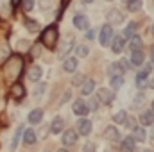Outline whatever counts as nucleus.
I'll use <instances>...</instances> for the list:
<instances>
[{
  "mask_svg": "<svg viewBox=\"0 0 154 152\" xmlns=\"http://www.w3.org/2000/svg\"><path fill=\"white\" fill-rule=\"evenodd\" d=\"M97 99H99L100 102H104V104H111L113 99H115V93H113L111 90H108V88H100V90L97 91Z\"/></svg>",
  "mask_w": 154,
  "mask_h": 152,
  "instance_id": "7ed1b4c3",
  "label": "nucleus"
},
{
  "mask_svg": "<svg viewBox=\"0 0 154 152\" xmlns=\"http://www.w3.org/2000/svg\"><path fill=\"white\" fill-rule=\"evenodd\" d=\"M133 140H138V141H143L145 140V131L140 129V127H134V138Z\"/></svg>",
  "mask_w": 154,
  "mask_h": 152,
  "instance_id": "c85d7f7f",
  "label": "nucleus"
},
{
  "mask_svg": "<svg viewBox=\"0 0 154 152\" xmlns=\"http://www.w3.org/2000/svg\"><path fill=\"white\" fill-rule=\"evenodd\" d=\"M74 113L79 114V116L88 114V106L84 104V100H75V102H74Z\"/></svg>",
  "mask_w": 154,
  "mask_h": 152,
  "instance_id": "9b49d317",
  "label": "nucleus"
},
{
  "mask_svg": "<svg viewBox=\"0 0 154 152\" xmlns=\"http://www.w3.org/2000/svg\"><path fill=\"white\" fill-rule=\"evenodd\" d=\"M63 143L65 145H75L77 143V132L75 131H72V129H68V131H65L63 132Z\"/></svg>",
  "mask_w": 154,
  "mask_h": 152,
  "instance_id": "423d86ee",
  "label": "nucleus"
},
{
  "mask_svg": "<svg viewBox=\"0 0 154 152\" xmlns=\"http://www.w3.org/2000/svg\"><path fill=\"white\" fill-rule=\"evenodd\" d=\"M72 82H74V84H82V82H84V79H82L81 75H77V77H74V81H72Z\"/></svg>",
  "mask_w": 154,
  "mask_h": 152,
  "instance_id": "c9c22d12",
  "label": "nucleus"
},
{
  "mask_svg": "<svg viewBox=\"0 0 154 152\" xmlns=\"http://www.w3.org/2000/svg\"><path fill=\"white\" fill-rule=\"evenodd\" d=\"M41 118H43V111H41V109H34V111L29 113V122H31V123H39Z\"/></svg>",
  "mask_w": 154,
  "mask_h": 152,
  "instance_id": "a211bd4d",
  "label": "nucleus"
},
{
  "mask_svg": "<svg viewBox=\"0 0 154 152\" xmlns=\"http://www.w3.org/2000/svg\"><path fill=\"white\" fill-rule=\"evenodd\" d=\"M127 9L133 11V13L140 11L142 9V0H127Z\"/></svg>",
  "mask_w": 154,
  "mask_h": 152,
  "instance_id": "4be33fe9",
  "label": "nucleus"
},
{
  "mask_svg": "<svg viewBox=\"0 0 154 152\" xmlns=\"http://www.w3.org/2000/svg\"><path fill=\"white\" fill-rule=\"evenodd\" d=\"M113 120H115L116 123H125L127 122V113L125 111H118V113L113 114Z\"/></svg>",
  "mask_w": 154,
  "mask_h": 152,
  "instance_id": "a878e982",
  "label": "nucleus"
},
{
  "mask_svg": "<svg viewBox=\"0 0 154 152\" xmlns=\"http://www.w3.org/2000/svg\"><path fill=\"white\" fill-rule=\"evenodd\" d=\"M91 129H93V125H91V122H90V120H86V118H81V120L77 122V132H79V134H82V136H88V134L91 132Z\"/></svg>",
  "mask_w": 154,
  "mask_h": 152,
  "instance_id": "20e7f679",
  "label": "nucleus"
},
{
  "mask_svg": "<svg viewBox=\"0 0 154 152\" xmlns=\"http://www.w3.org/2000/svg\"><path fill=\"white\" fill-rule=\"evenodd\" d=\"M129 47H131V50H142V39L138 38V36H133Z\"/></svg>",
  "mask_w": 154,
  "mask_h": 152,
  "instance_id": "393cba45",
  "label": "nucleus"
},
{
  "mask_svg": "<svg viewBox=\"0 0 154 152\" xmlns=\"http://www.w3.org/2000/svg\"><path fill=\"white\" fill-rule=\"evenodd\" d=\"M82 152H95V145H93V143H86L84 149H82Z\"/></svg>",
  "mask_w": 154,
  "mask_h": 152,
  "instance_id": "72a5a7b5",
  "label": "nucleus"
},
{
  "mask_svg": "<svg viewBox=\"0 0 154 152\" xmlns=\"http://www.w3.org/2000/svg\"><path fill=\"white\" fill-rule=\"evenodd\" d=\"M147 86H151V88L154 90V77H152V79H149V81H147Z\"/></svg>",
  "mask_w": 154,
  "mask_h": 152,
  "instance_id": "ea45409f",
  "label": "nucleus"
},
{
  "mask_svg": "<svg viewBox=\"0 0 154 152\" xmlns=\"http://www.w3.org/2000/svg\"><path fill=\"white\" fill-rule=\"evenodd\" d=\"M111 86H113V90H120V88L124 86V77L122 75H113L111 77Z\"/></svg>",
  "mask_w": 154,
  "mask_h": 152,
  "instance_id": "5701e85b",
  "label": "nucleus"
},
{
  "mask_svg": "<svg viewBox=\"0 0 154 152\" xmlns=\"http://www.w3.org/2000/svg\"><path fill=\"white\" fill-rule=\"evenodd\" d=\"M111 38H113V29H111V25H104L102 29H100V45L102 47H106V45H109L111 43Z\"/></svg>",
  "mask_w": 154,
  "mask_h": 152,
  "instance_id": "f03ea898",
  "label": "nucleus"
},
{
  "mask_svg": "<svg viewBox=\"0 0 154 152\" xmlns=\"http://www.w3.org/2000/svg\"><path fill=\"white\" fill-rule=\"evenodd\" d=\"M57 152H68V150H66V149H59Z\"/></svg>",
  "mask_w": 154,
  "mask_h": 152,
  "instance_id": "c03bdc74",
  "label": "nucleus"
},
{
  "mask_svg": "<svg viewBox=\"0 0 154 152\" xmlns=\"http://www.w3.org/2000/svg\"><path fill=\"white\" fill-rule=\"evenodd\" d=\"M29 79L31 81H39L41 79V68L39 66H32L31 72H29Z\"/></svg>",
  "mask_w": 154,
  "mask_h": 152,
  "instance_id": "b1692460",
  "label": "nucleus"
},
{
  "mask_svg": "<svg viewBox=\"0 0 154 152\" xmlns=\"http://www.w3.org/2000/svg\"><path fill=\"white\" fill-rule=\"evenodd\" d=\"M25 27H27V29H29L31 32H36V31L39 29L38 22H31V20H27V22H25Z\"/></svg>",
  "mask_w": 154,
  "mask_h": 152,
  "instance_id": "7c9ffc66",
  "label": "nucleus"
},
{
  "mask_svg": "<svg viewBox=\"0 0 154 152\" xmlns=\"http://www.w3.org/2000/svg\"><path fill=\"white\" fill-rule=\"evenodd\" d=\"M108 20H109V25H118V23L124 22V14H122L118 9H113V11H109Z\"/></svg>",
  "mask_w": 154,
  "mask_h": 152,
  "instance_id": "0eeeda50",
  "label": "nucleus"
},
{
  "mask_svg": "<svg viewBox=\"0 0 154 152\" xmlns=\"http://www.w3.org/2000/svg\"><path fill=\"white\" fill-rule=\"evenodd\" d=\"M77 56L79 57H86L88 56V48L86 47H77Z\"/></svg>",
  "mask_w": 154,
  "mask_h": 152,
  "instance_id": "2f4dec72",
  "label": "nucleus"
},
{
  "mask_svg": "<svg viewBox=\"0 0 154 152\" xmlns=\"http://www.w3.org/2000/svg\"><path fill=\"white\" fill-rule=\"evenodd\" d=\"M151 136H152V138H154V129H152V132H151Z\"/></svg>",
  "mask_w": 154,
  "mask_h": 152,
  "instance_id": "a18cd8bd",
  "label": "nucleus"
},
{
  "mask_svg": "<svg viewBox=\"0 0 154 152\" xmlns=\"http://www.w3.org/2000/svg\"><path fill=\"white\" fill-rule=\"evenodd\" d=\"M41 41H43V45H47V47H54V45L57 43V29H56V25H50V27H47V29L43 31Z\"/></svg>",
  "mask_w": 154,
  "mask_h": 152,
  "instance_id": "f257e3e1",
  "label": "nucleus"
},
{
  "mask_svg": "<svg viewBox=\"0 0 154 152\" xmlns=\"http://www.w3.org/2000/svg\"><path fill=\"white\" fill-rule=\"evenodd\" d=\"M20 2H22V0H11V4H13V5H18Z\"/></svg>",
  "mask_w": 154,
  "mask_h": 152,
  "instance_id": "a19ab883",
  "label": "nucleus"
},
{
  "mask_svg": "<svg viewBox=\"0 0 154 152\" xmlns=\"http://www.w3.org/2000/svg\"><path fill=\"white\" fill-rule=\"evenodd\" d=\"M143 59H145V56H143L142 50H133V54H131V63H133L134 66L143 65Z\"/></svg>",
  "mask_w": 154,
  "mask_h": 152,
  "instance_id": "f8f14e48",
  "label": "nucleus"
},
{
  "mask_svg": "<svg viewBox=\"0 0 154 152\" xmlns=\"http://www.w3.org/2000/svg\"><path fill=\"white\" fill-rule=\"evenodd\" d=\"M151 54H152V59H154V45L151 47Z\"/></svg>",
  "mask_w": 154,
  "mask_h": 152,
  "instance_id": "79ce46f5",
  "label": "nucleus"
},
{
  "mask_svg": "<svg viewBox=\"0 0 154 152\" xmlns=\"http://www.w3.org/2000/svg\"><path fill=\"white\" fill-rule=\"evenodd\" d=\"M134 31H136V23H134V22H131V23L127 25L125 32H124V38H125V36H127V38H133V36H134Z\"/></svg>",
  "mask_w": 154,
  "mask_h": 152,
  "instance_id": "cd10ccee",
  "label": "nucleus"
},
{
  "mask_svg": "<svg viewBox=\"0 0 154 152\" xmlns=\"http://www.w3.org/2000/svg\"><path fill=\"white\" fill-rule=\"evenodd\" d=\"M93 90H95V82L88 79V81H84V82H82L81 93H82V95H91V91H93Z\"/></svg>",
  "mask_w": 154,
  "mask_h": 152,
  "instance_id": "dca6fc26",
  "label": "nucleus"
},
{
  "mask_svg": "<svg viewBox=\"0 0 154 152\" xmlns=\"http://www.w3.org/2000/svg\"><path fill=\"white\" fill-rule=\"evenodd\" d=\"M22 132H23V127L20 125V127L16 129V132H14V138H13V143H11V150H14V149H16V145H18V140H20Z\"/></svg>",
  "mask_w": 154,
  "mask_h": 152,
  "instance_id": "bb28decb",
  "label": "nucleus"
},
{
  "mask_svg": "<svg viewBox=\"0 0 154 152\" xmlns=\"http://www.w3.org/2000/svg\"><path fill=\"white\" fill-rule=\"evenodd\" d=\"M104 138L106 140H116L118 138V129L116 127H113V125H109V127H106V131H104Z\"/></svg>",
  "mask_w": 154,
  "mask_h": 152,
  "instance_id": "f3484780",
  "label": "nucleus"
},
{
  "mask_svg": "<svg viewBox=\"0 0 154 152\" xmlns=\"http://www.w3.org/2000/svg\"><path fill=\"white\" fill-rule=\"evenodd\" d=\"M63 68H65V72H75V68H77V59H75V57H68V59H65V63H63Z\"/></svg>",
  "mask_w": 154,
  "mask_h": 152,
  "instance_id": "2eb2a0df",
  "label": "nucleus"
},
{
  "mask_svg": "<svg viewBox=\"0 0 154 152\" xmlns=\"http://www.w3.org/2000/svg\"><path fill=\"white\" fill-rule=\"evenodd\" d=\"M143 102H145V97L140 93V95L133 100V108H142V106H143Z\"/></svg>",
  "mask_w": 154,
  "mask_h": 152,
  "instance_id": "c756f323",
  "label": "nucleus"
},
{
  "mask_svg": "<svg viewBox=\"0 0 154 152\" xmlns=\"http://www.w3.org/2000/svg\"><path fill=\"white\" fill-rule=\"evenodd\" d=\"M152 113H154V100H152Z\"/></svg>",
  "mask_w": 154,
  "mask_h": 152,
  "instance_id": "49530a36",
  "label": "nucleus"
},
{
  "mask_svg": "<svg viewBox=\"0 0 154 152\" xmlns=\"http://www.w3.org/2000/svg\"><path fill=\"white\" fill-rule=\"evenodd\" d=\"M149 72H151V66L145 68V70H142V72H138V75H136V86H138V88H145V86H147Z\"/></svg>",
  "mask_w": 154,
  "mask_h": 152,
  "instance_id": "39448f33",
  "label": "nucleus"
},
{
  "mask_svg": "<svg viewBox=\"0 0 154 152\" xmlns=\"http://www.w3.org/2000/svg\"><path fill=\"white\" fill-rule=\"evenodd\" d=\"M72 47H74V45H72V38H68L66 41H65V45H61V48H59V56H61V57L66 56V54L72 50Z\"/></svg>",
  "mask_w": 154,
  "mask_h": 152,
  "instance_id": "412c9836",
  "label": "nucleus"
},
{
  "mask_svg": "<svg viewBox=\"0 0 154 152\" xmlns=\"http://www.w3.org/2000/svg\"><path fill=\"white\" fill-rule=\"evenodd\" d=\"M32 5H34V0H23V9L25 11H31Z\"/></svg>",
  "mask_w": 154,
  "mask_h": 152,
  "instance_id": "473e14b6",
  "label": "nucleus"
},
{
  "mask_svg": "<svg viewBox=\"0 0 154 152\" xmlns=\"http://www.w3.org/2000/svg\"><path fill=\"white\" fill-rule=\"evenodd\" d=\"M143 152H152V150H143Z\"/></svg>",
  "mask_w": 154,
  "mask_h": 152,
  "instance_id": "09e8293b",
  "label": "nucleus"
},
{
  "mask_svg": "<svg viewBox=\"0 0 154 152\" xmlns=\"http://www.w3.org/2000/svg\"><path fill=\"white\" fill-rule=\"evenodd\" d=\"M39 5H41V9H47V7H50L52 4H50V0H48V2H47V0H43V2L39 4Z\"/></svg>",
  "mask_w": 154,
  "mask_h": 152,
  "instance_id": "4c0bfd02",
  "label": "nucleus"
},
{
  "mask_svg": "<svg viewBox=\"0 0 154 152\" xmlns=\"http://www.w3.org/2000/svg\"><path fill=\"white\" fill-rule=\"evenodd\" d=\"M152 34H154V25H152Z\"/></svg>",
  "mask_w": 154,
  "mask_h": 152,
  "instance_id": "de8ad7c7",
  "label": "nucleus"
},
{
  "mask_svg": "<svg viewBox=\"0 0 154 152\" xmlns=\"http://www.w3.org/2000/svg\"><path fill=\"white\" fill-rule=\"evenodd\" d=\"M140 122H142L143 125H151V123H154V113L152 111H145V113L140 116Z\"/></svg>",
  "mask_w": 154,
  "mask_h": 152,
  "instance_id": "aec40b11",
  "label": "nucleus"
},
{
  "mask_svg": "<svg viewBox=\"0 0 154 152\" xmlns=\"http://www.w3.org/2000/svg\"><path fill=\"white\" fill-rule=\"evenodd\" d=\"M97 108H99V104H97V100H95V99H91V100H90V104H88V109H93V111H95Z\"/></svg>",
  "mask_w": 154,
  "mask_h": 152,
  "instance_id": "f704fd0d",
  "label": "nucleus"
},
{
  "mask_svg": "<svg viewBox=\"0 0 154 152\" xmlns=\"http://www.w3.org/2000/svg\"><path fill=\"white\" fill-rule=\"evenodd\" d=\"M31 52H32V56H39V54H41V47H34Z\"/></svg>",
  "mask_w": 154,
  "mask_h": 152,
  "instance_id": "e433bc0d",
  "label": "nucleus"
},
{
  "mask_svg": "<svg viewBox=\"0 0 154 152\" xmlns=\"http://www.w3.org/2000/svg\"><path fill=\"white\" fill-rule=\"evenodd\" d=\"M82 2H84V4H91L93 0H82Z\"/></svg>",
  "mask_w": 154,
  "mask_h": 152,
  "instance_id": "37998d69",
  "label": "nucleus"
},
{
  "mask_svg": "<svg viewBox=\"0 0 154 152\" xmlns=\"http://www.w3.org/2000/svg\"><path fill=\"white\" fill-rule=\"evenodd\" d=\"M134 147H136V143H134L133 136L124 138V140H122V143H120V150H122V152H133V150H134Z\"/></svg>",
  "mask_w": 154,
  "mask_h": 152,
  "instance_id": "6e6552de",
  "label": "nucleus"
},
{
  "mask_svg": "<svg viewBox=\"0 0 154 152\" xmlns=\"http://www.w3.org/2000/svg\"><path fill=\"white\" fill-rule=\"evenodd\" d=\"M93 36H95V32H93V31H88V34H86V38H88V39H93Z\"/></svg>",
  "mask_w": 154,
  "mask_h": 152,
  "instance_id": "58836bf2",
  "label": "nucleus"
},
{
  "mask_svg": "<svg viewBox=\"0 0 154 152\" xmlns=\"http://www.w3.org/2000/svg\"><path fill=\"white\" fill-rule=\"evenodd\" d=\"M11 95H13L14 99H22V97L25 95V88H23L20 82H16V84L11 86Z\"/></svg>",
  "mask_w": 154,
  "mask_h": 152,
  "instance_id": "ddd939ff",
  "label": "nucleus"
},
{
  "mask_svg": "<svg viewBox=\"0 0 154 152\" xmlns=\"http://www.w3.org/2000/svg\"><path fill=\"white\" fill-rule=\"evenodd\" d=\"M23 141H25L27 145H32V143L36 141V132H34V129H27V131H25V134H23Z\"/></svg>",
  "mask_w": 154,
  "mask_h": 152,
  "instance_id": "6ab92c4d",
  "label": "nucleus"
},
{
  "mask_svg": "<svg viewBox=\"0 0 154 152\" xmlns=\"http://www.w3.org/2000/svg\"><path fill=\"white\" fill-rule=\"evenodd\" d=\"M88 23H90V22H88V18H86L84 14H75V16H74V25H75L79 31H86V29H88Z\"/></svg>",
  "mask_w": 154,
  "mask_h": 152,
  "instance_id": "1a4fd4ad",
  "label": "nucleus"
},
{
  "mask_svg": "<svg viewBox=\"0 0 154 152\" xmlns=\"http://www.w3.org/2000/svg\"><path fill=\"white\" fill-rule=\"evenodd\" d=\"M50 131H52L54 134H59V132L63 131V118H61V116H56V118L52 120V123H50Z\"/></svg>",
  "mask_w": 154,
  "mask_h": 152,
  "instance_id": "4468645a",
  "label": "nucleus"
},
{
  "mask_svg": "<svg viewBox=\"0 0 154 152\" xmlns=\"http://www.w3.org/2000/svg\"><path fill=\"white\" fill-rule=\"evenodd\" d=\"M124 47H125V38L124 36H116L113 39V43H111V50L115 52V54H120L122 50H124Z\"/></svg>",
  "mask_w": 154,
  "mask_h": 152,
  "instance_id": "9d476101",
  "label": "nucleus"
}]
</instances>
